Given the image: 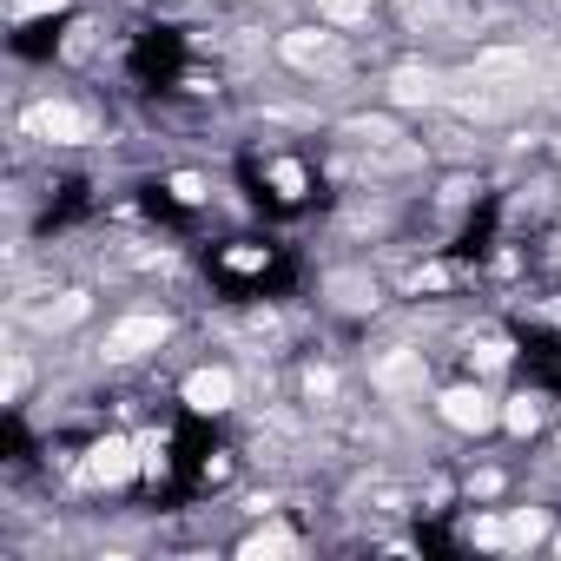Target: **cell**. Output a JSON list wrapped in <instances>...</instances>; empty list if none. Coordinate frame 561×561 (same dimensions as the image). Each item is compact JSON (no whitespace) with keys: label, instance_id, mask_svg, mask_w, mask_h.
Segmentation results:
<instances>
[{"label":"cell","instance_id":"obj_23","mask_svg":"<svg viewBox=\"0 0 561 561\" xmlns=\"http://www.w3.org/2000/svg\"><path fill=\"white\" fill-rule=\"evenodd\" d=\"M548 318H554V324H561V305H548Z\"/></svg>","mask_w":561,"mask_h":561},{"label":"cell","instance_id":"obj_11","mask_svg":"<svg viewBox=\"0 0 561 561\" xmlns=\"http://www.w3.org/2000/svg\"><path fill=\"white\" fill-rule=\"evenodd\" d=\"M318 14H324L331 27H364V21H370V0H318Z\"/></svg>","mask_w":561,"mask_h":561},{"label":"cell","instance_id":"obj_18","mask_svg":"<svg viewBox=\"0 0 561 561\" xmlns=\"http://www.w3.org/2000/svg\"><path fill=\"white\" fill-rule=\"evenodd\" d=\"M54 8H67V0H8L14 21H34V14H54Z\"/></svg>","mask_w":561,"mask_h":561},{"label":"cell","instance_id":"obj_6","mask_svg":"<svg viewBox=\"0 0 561 561\" xmlns=\"http://www.w3.org/2000/svg\"><path fill=\"white\" fill-rule=\"evenodd\" d=\"M231 397H238L231 370H192V377H185V403H192L198 416H218V410H231Z\"/></svg>","mask_w":561,"mask_h":561},{"label":"cell","instance_id":"obj_16","mask_svg":"<svg viewBox=\"0 0 561 561\" xmlns=\"http://www.w3.org/2000/svg\"><path fill=\"white\" fill-rule=\"evenodd\" d=\"M139 469H146V476H165V436H146V443H139Z\"/></svg>","mask_w":561,"mask_h":561},{"label":"cell","instance_id":"obj_2","mask_svg":"<svg viewBox=\"0 0 561 561\" xmlns=\"http://www.w3.org/2000/svg\"><path fill=\"white\" fill-rule=\"evenodd\" d=\"M285 54L291 67H305V73H344V47H337V34H318V27H298V34H285Z\"/></svg>","mask_w":561,"mask_h":561},{"label":"cell","instance_id":"obj_17","mask_svg":"<svg viewBox=\"0 0 561 561\" xmlns=\"http://www.w3.org/2000/svg\"><path fill=\"white\" fill-rule=\"evenodd\" d=\"M344 133H351V139H370V146H383V139H397V133H390L383 119H351Z\"/></svg>","mask_w":561,"mask_h":561},{"label":"cell","instance_id":"obj_15","mask_svg":"<svg viewBox=\"0 0 561 561\" xmlns=\"http://www.w3.org/2000/svg\"><path fill=\"white\" fill-rule=\"evenodd\" d=\"M271 185L285 192V198H298V192H305V172H298L291 159H277V165H271Z\"/></svg>","mask_w":561,"mask_h":561},{"label":"cell","instance_id":"obj_4","mask_svg":"<svg viewBox=\"0 0 561 561\" xmlns=\"http://www.w3.org/2000/svg\"><path fill=\"white\" fill-rule=\"evenodd\" d=\"M133 469H139V443H126V436H106L87 456V482H100V489H119Z\"/></svg>","mask_w":561,"mask_h":561},{"label":"cell","instance_id":"obj_13","mask_svg":"<svg viewBox=\"0 0 561 561\" xmlns=\"http://www.w3.org/2000/svg\"><path fill=\"white\" fill-rule=\"evenodd\" d=\"M34 318H41V324H80V318H87V291H67L60 305H41Z\"/></svg>","mask_w":561,"mask_h":561},{"label":"cell","instance_id":"obj_10","mask_svg":"<svg viewBox=\"0 0 561 561\" xmlns=\"http://www.w3.org/2000/svg\"><path fill=\"white\" fill-rule=\"evenodd\" d=\"M541 535H548V515H541V508H522L515 522H502V541H508V548H528V541H541Z\"/></svg>","mask_w":561,"mask_h":561},{"label":"cell","instance_id":"obj_7","mask_svg":"<svg viewBox=\"0 0 561 561\" xmlns=\"http://www.w3.org/2000/svg\"><path fill=\"white\" fill-rule=\"evenodd\" d=\"M436 93H443V80H436L430 67H397V73H390V100H397V106H430Z\"/></svg>","mask_w":561,"mask_h":561},{"label":"cell","instance_id":"obj_3","mask_svg":"<svg viewBox=\"0 0 561 561\" xmlns=\"http://www.w3.org/2000/svg\"><path fill=\"white\" fill-rule=\"evenodd\" d=\"M159 344H165V318H152V311L119 318V324L106 331V357H113V364H133V357H146V351H159Z\"/></svg>","mask_w":561,"mask_h":561},{"label":"cell","instance_id":"obj_22","mask_svg":"<svg viewBox=\"0 0 561 561\" xmlns=\"http://www.w3.org/2000/svg\"><path fill=\"white\" fill-rule=\"evenodd\" d=\"M337 291H344V305H370V298H377V291L364 298V285H357V277H337Z\"/></svg>","mask_w":561,"mask_h":561},{"label":"cell","instance_id":"obj_8","mask_svg":"<svg viewBox=\"0 0 561 561\" xmlns=\"http://www.w3.org/2000/svg\"><path fill=\"white\" fill-rule=\"evenodd\" d=\"M502 423H508L515 436L541 430V423H548V397H541V390H522V397H508V403H502Z\"/></svg>","mask_w":561,"mask_h":561},{"label":"cell","instance_id":"obj_19","mask_svg":"<svg viewBox=\"0 0 561 561\" xmlns=\"http://www.w3.org/2000/svg\"><path fill=\"white\" fill-rule=\"evenodd\" d=\"M21 390H27V364H21V357H8V383H0V397L21 403Z\"/></svg>","mask_w":561,"mask_h":561},{"label":"cell","instance_id":"obj_5","mask_svg":"<svg viewBox=\"0 0 561 561\" xmlns=\"http://www.w3.org/2000/svg\"><path fill=\"white\" fill-rule=\"evenodd\" d=\"M495 416H502V410H495V403H489L476 383H462V390H443V423H449V430H469V436H482Z\"/></svg>","mask_w":561,"mask_h":561},{"label":"cell","instance_id":"obj_1","mask_svg":"<svg viewBox=\"0 0 561 561\" xmlns=\"http://www.w3.org/2000/svg\"><path fill=\"white\" fill-rule=\"evenodd\" d=\"M27 133H34V139H47V146H87V139H93V119H87L80 106L41 100V106L27 113Z\"/></svg>","mask_w":561,"mask_h":561},{"label":"cell","instance_id":"obj_20","mask_svg":"<svg viewBox=\"0 0 561 561\" xmlns=\"http://www.w3.org/2000/svg\"><path fill=\"white\" fill-rule=\"evenodd\" d=\"M172 198L198 205V198H205V179H198V172H179V179H172Z\"/></svg>","mask_w":561,"mask_h":561},{"label":"cell","instance_id":"obj_14","mask_svg":"<svg viewBox=\"0 0 561 561\" xmlns=\"http://www.w3.org/2000/svg\"><path fill=\"white\" fill-rule=\"evenodd\" d=\"M469 357H476V370H502V364H508V344H502V337H476Z\"/></svg>","mask_w":561,"mask_h":561},{"label":"cell","instance_id":"obj_12","mask_svg":"<svg viewBox=\"0 0 561 561\" xmlns=\"http://www.w3.org/2000/svg\"><path fill=\"white\" fill-rule=\"evenodd\" d=\"M416 377H423V364H416L410 351H403V357H390V364H377V383H383V390H410Z\"/></svg>","mask_w":561,"mask_h":561},{"label":"cell","instance_id":"obj_9","mask_svg":"<svg viewBox=\"0 0 561 561\" xmlns=\"http://www.w3.org/2000/svg\"><path fill=\"white\" fill-rule=\"evenodd\" d=\"M244 561H271V554H298V535H285V528H257L244 548H238Z\"/></svg>","mask_w":561,"mask_h":561},{"label":"cell","instance_id":"obj_21","mask_svg":"<svg viewBox=\"0 0 561 561\" xmlns=\"http://www.w3.org/2000/svg\"><path fill=\"white\" fill-rule=\"evenodd\" d=\"M225 264H231V271H264V251H257V244H238Z\"/></svg>","mask_w":561,"mask_h":561}]
</instances>
